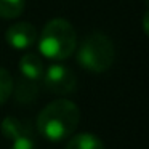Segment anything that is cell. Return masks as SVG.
Segmentation results:
<instances>
[{
  "instance_id": "cell-5",
  "label": "cell",
  "mask_w": 149,
  "mask_h": 149,
  "mask_svg": "<svg viewBox=\"0 0 149 149\" xmlns=\"http://www.w3.org/2000/svg\"><path fill=\"white\" fill-rule=\"evenodd\" d=\"M5 39L13 48L26 50L37 42V31L31 23H16L8 27Z\"/></svg>"
},
{
  "instance_id": "cell-8",
  "label": "cell",
  "mask_w": 149,
  "mask_h": 149,
  "mask_svg": "<svg viewBox=\"0 0 149 149\" xmlns=\"http://www.w3.org/2000/svg\"><path fill=\"white\" fill-rule=\"evenodd\" d=\"M66 149H104V144L93 133H79L69 139Z\"/></svg>"
},
{
  "instance_id": "cell-7",
  "label": "cell",
  "mask_w": 149,
  "mask_h": 149,
  "mask_svg": "<svg viewBox=\"0 0 149 149\" xmlns=\"http://www.w3.org/2000/svg\"><path fill=\"white\" fill-rule=\"evenodd\" d=\"M2 133L11 139L21 138V136H32L31 127L27 123L21 122L16 117H5L3 122H2Z\"/></svg>"
},
{
  "instance_id": "cell-6",
  "label": "cell",
  "mask_w": 149,
  "mask_h": 149,
  "mask_svg": "<svg viewBox=\"0 0 149 149\" xmlns=\"http://www.w3.org/2000/svg\"><path fill=\"white\" fill-rule=\"evenodd\" d=\"M19 71L24 79L27 80H39L43 75V61L37 53H26L19 59Z\"/></svg>"
},
{
  "instance_id": "cell-9",
  "label": "cell",
  "mask_w": 149,
  "mask_h": 149,
  "mask_svg": "<svg viewBox=\"0 0 149 149\" xmlns=\"http://www.w3.org/2000/svg\"><path fill=\"white\" fill-rule=\"evenodd\" d=\"M24 0H0V18H18L24 11Z\"/></svg>"
},
{
  "instance_id": "cell-1",
  "label": "cell",
  "mask_w": 149,
  "mask_h": 149,
  "mask_svg": "<svg viewBox=\"0 0 149 149\" xmlns=\"http://www.w3.org/2000/svg\"><path fill=\"white\" fill-rule=\"evenodd\" d=\"M80 120L77 104L69 100H56L47 104L37 117V130L50 141H61L75 132Z\"/></svg>"
},
{
  "instance_id": "cell-11",
  "label": "cell",
  "mask_w": 149,
  "mask_h": 149,
  "mask_svg": "<svg viewBox=\"0 0 149 149\" xmlns=\"http://www.w3.org/2000/svg\"><path fill=\"white\" fill-rule=\"evenodd\" d=\"M13 79L7 69L0 68V104H3L13 93Z\"/></svg>"
},
{
  "instance_id": "cell-10",
  "label": "cell",
  "mask_w": 149,
  "mask_h": 149,
  "mask_svg": "<svg viewBox=\"0 0 149 149\" xmlns=\"http://www.w3.org/2000/svg\"><path fill=\"white\" fill-rule=\"evenodd\" d=\"M15 95H16L18 101H23V103L32 101L34 98L37 96V87H36V84H34V80H27V79L21 80L16 87Z\"/></svg>"
},
{
  "instance_id": "cell-2",
  "label": "cell",
  "mask_w": 149,
  "mask_h": 149,
  "mask_svg": "<svg viewBox=\"0 0 149 149\" xmlns=\"http://www.w3.org/2000/svg\"><path fill=\"white\" fill-rule=\"evenodd\" d=\"M77 45V34L69 21L55 18L43 27L39 39V50L48 59L61 61L74 53Z\"/></svg>"
},
{
  "instance_id": "cell-3",
  "label": "cell",
  "mask_w": 149,
  "mask_h": 149,
  "mask_svg": "<svg viewBox=\"0 0 149 149\" xmlns=\"http://www.w3.org/2000/svg\"><path fill=\"white\" fill-rule=\"evenodd\" d=\"M114 56L116 50L112 40L101 32H91L80 42L77 61L84 69L100 74L112 66Z\"/></svg>"
},
{
  "instance_id": "cell-12",
  "label": "cell",
  "mask_w": 149,
  "mask_h": 149,
  "mask_svg": "<svg viewBox=\"0 0 149 149\" xmlns=\"http://www.w3.org/2000/svg\"><path fill=\"white\" fill-rule=\"evenodd\" d=\"M13 141L15 143L11 146V149H37L32 136H21V138H16Z\"/></svg>"
},
{
  "instance_id": "cell-4",
  "label": "cell",
  "mask_w": 149,
  "mask_h": 149,
  "mask_svg": "<svg viewBox=\"0 0 149 149\" xmlns=\"http://www.w3.org/2000/svg\"><path fill=\"white\" fill-rule=\"evenodd\" d=\"M43 84L52 93L69 95L77 87L75 74L64 64H52L43 71Z\"/></svg>"
}]
</instances>
